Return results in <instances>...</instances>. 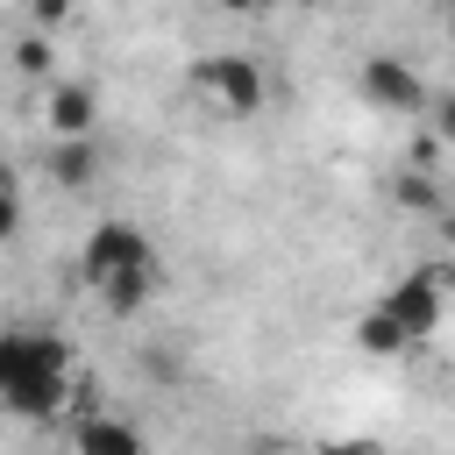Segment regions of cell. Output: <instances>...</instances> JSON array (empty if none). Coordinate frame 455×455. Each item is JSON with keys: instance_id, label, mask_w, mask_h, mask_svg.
Listing matches in <instances>:
<instances>
[{"instance_id": "obj_1", "label": "cell", "mask_w": 455, "mask_h": 455, "mask_svg": "<svg viewBox=\"0 0 455 455\" xmlns=\"http://www.w3.org/2000/svg\"><path fill=\"white\" fill-rule=\"evenodd\" d=\"M78 277H85V291L114 320H128V313H142L164 291V256H156V242L135 220H100L85 235V249H78Z\"/></svg>"}, {"instance_id": "obj_2", "label": "cell", "mask_w": 455, "mask_h": 455, "mask_svg": "<svg viewBox=\"0 0 455 455\" xmlns=\"http://www.w3.org/2000/svg\"><path fill=\"white\" fill-rule=\"evenodd\" d=\"M78 398V363L43 327H0V405L21 419H57Z\"/></svg>"}, {"instance_id": "obj_3", "label": "cell", "mask_w": 455, "mask_h": 455, "mask_svg": "<svg viewBox=\"0 0 455 455\" xmlns=\"http://www.w3.org/2000/svg\"><path fill=\"white\" fill-rule=\"evenodd\" d=\"M185 100L213 121H256L263 100H270V78L256 71V57H235V50H213V57H192L185 71Z\"/></svg>"}, {"instance_id": "obj_4", "label": "cell", "mask_w": 455, "mask_h": 455, "mask_svg": "<svg viewBox=\"0 0 455 455\" xmlns=\"http://www.w3.org/2000/svg\"><path fill=\"white\" fill-rule=\"evenodd\" d=\"M448 299H455V263H419V270H405L377 306L412 334V348H427V341L441 334V320H448Z\"/></svg>"}, {"instance_id": "obj_5", "label": "cell", "mask_w": 455, "mask_h": 455, "mask_svg": "<svg viewBox=\"0 0 455 455\" xmlns=\"http://www.w3.org/2000/svg\"><path fill=\"white\" fill-rule=\"evenodd\" d=\"M355 92H363V107H377V114H427V107H434L427 78H419L405 57H391V50H370V57L355 64Z\"/></svg>"}, {"instance_id": "obj_6", "label": "cell", "mask_w": 455, "mask_h": 455, "mask_svg": "<svg viewBox=\"0 0 455 455\" xmlns=\"http://www.w3.org/2000/svg\"><path fill=\"white\" fill-rule=\"evenodd\" d=\"M43 128L50 135H100V92L85 78H43Z\"/></svg>"}, {"instance_id": "obj_7", "label": "cell", "mask_w": 455, "mask_h": 455, "mask_svg": "<svg viewBox=\"0 0 455 455\" xmlns=\"http://www.w3.org/2000/svg\"><path fill=\"white\" fill-rule=\"evenodd\" d=\"M43 171H50L64 192H85V185L100 178V135H50Z\"/></svg>"}, {"instance_id": "obj_8", "label": "cell", "mask_w": 455, "mask_h": 455, "mask_svg": "<svg viewBox=\"0 0 455 455\" xmlns=\"http://www.w3.org/2000/svg\"><path fill=\"white\" fill-rule=\"evenodd\" d=\"M71 441H78V448H92V455H142V427H135V419H114V412L78 419V427H71Z\"/></svg>"}, {"instance_id": "obj_9", "label": "cell", "mask_w": 455, "mask_h": 455, "mask_svg": "<svg viewBox=\"0 0 455 455\" xmlns=\"http://www.w3.org/2000/svg\"><path fill=\"white\" fill-rule=\"evenodd\" d=\"M355 348H363V355H377V363H391V355H419V348H412V334H405L384 306H370V313L355 320Z\"/></svg>"}, {"instance_id": "obj_10", "label": "cell", "mask_w": 455, "mask_h": 455, "mask_svg": "<svg viewBox=\"0 0 455 455\" xmlns=\"http://www.w3.org/2000/svg\"><path fill=\"white\" fill-rule=\"evenodd\" d=\"M14 71L21 78H57V28H28L14 43Z\"/></svg>"}, {"instance_id": "obj_11", "label": "cell", "mask_w": 455, "mask_h": 455, "mask_svg": "<svg viewBox=\"0 0 455 455\" xmlns=\"http://www.w3.org/2000/svg\"><path fill=\"white\" fill-rule=\"evenodd\" d=\"M391 206H405V213H434V206H441V185H434L427 171H398V178H391Z\"/></svg>"}, {"instance_id": "obj_12", "label": "cell", "mask_w": 455, "mask_h": 455, "mask_svg": "<svg viewBox=\"0 0 455 455\" xmlns=\"http://www.w3.org/2000/svg\"><path fill=\"white\" fill-rule=\"evenodd\" d=\"M28 7V28H64L78 14V0H21Z\"/></svg>"}, {"instance_id": "obj_13", "label": "cell", "mask_w": 455, "mask_h": 455, "mask_svg": "<svg viewBox=\"0 0 455 455\" xmlns=\"http://www.w3.org/2000/svg\"><path fill=\"white\" fill-rule=\"evenodd\" d=\"M21 235V192H14V178H0V242H14Z\"/></svg>"}, {"instance_id": "obj_14", "label": "cell", "mask_w": 455, "mask_h": 455, "mask_svg": "<svg viewBox=\"0 0 455 455\" xmlns=\"http://www.w3.org/2000/svg\"><path fill=\"white\" fill-rule=\"evenodd\" d=\"M427 121H434V142H441V149H455V92H441V100L427 107Z\"/></svg>"}, {"instance_id": "obj_15", "label": "cell", "mask_w": 455, "mask_h": 455, "mask_svg": "<svg viewBox=\"0 0 455 455\" xmlns=\"http://www.w3.org/2000/svg\"><path fill=\"white\" fill-rule=\"evenodd\" d=\"M220 7H228V14H263L270 0H220Z\"/></svg>"}, {"instance_id": "obj_16", "label": "cell", "mask_w": 455, "mask_h": 455, "mask_svg": "<svg viewBox=\"0 0 455 455\" xmlns=\"http://www.w3.org/2000/svg\"><path fill=\"white\" fill-rule=\"evenodd\" d=\"M441 36L455 43V0H441Z\"/></svg>"}, {"instance_id": "obj_17", "label": "cell", "mask_w": 455, "mask_h": 455, "mask_svg": "<svg viewBox=\"0 0 455 455\" xmlns=\"http://www.w3.org/2000/svg\"><path fill=\"white\" fill-rule=\"evenodd\" d=\"M313 7H341V0H313Z\"/></svg>"}, {"instance_id": "obj_18", "label": "cell", "mask_w": 455, "mask_h": 455, "mask_svg": "<svg viewBox=\"0 0 455 455\" xmlns=\"http://www.w3.org/2000/svg\"><path fill=\"white\" fill-rule=\"evenodd\" d=\"M0 178H7V171H0Z\"/></svg>"}]
</instances>
